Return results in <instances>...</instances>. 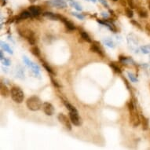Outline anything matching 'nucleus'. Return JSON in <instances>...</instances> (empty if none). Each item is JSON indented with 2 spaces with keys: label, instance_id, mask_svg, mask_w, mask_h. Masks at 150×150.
<instances>
[{
  "label": "nucleus",
  "instance_id": "29",
  "mask_svg": "<svg viewBox=\"0 0 150 150\" xmlns=\"http://www.w3.org/2000/svg\"><path fill=\"white\" fill-rule=\"evenodd\" d=\"M127 4L129 5V7H130L131 9L135 8V5H134V0H127Z\"/></svg>",
  "mask_w": 150,
  "mask_h": 150
},
{
  "label": "nucleus",
  "instance_id": "26",
  "mask_svg": "<svg viewBox=\"0 0 150 150\" xmlns=\"http://www.w3.org/2000/svg\"><path fill=\"white\" fill-rule=\"evenodd\" d=\"M72 14L73 15V16L76 17L77 18H79V20H83L84 19V16L80 13H76V12H73V13H72Z\"/></svg>",
  "mask_w": 150,
  "mask_h": 150
},
{
  "label": "nucleus",
  "instance_id": "19",
  "mask_svg": "<svg viewBox=\"0 0 150 150\" xmlns=\"http://www.w3.org/2000/svg\"><path fill=\"white\" fill-rule=\"evenodd\" d=\"M64 104H65V107L67 108V109L69 111V112H77V109H76V107H74L72 104L68 103V101H64Z\"/></svg>",
  "mask_w": 150,
  "mask_h": 150
},
{
  "label": "nucleus",
  "instance_id": "9",
  "mask_svg": "<svg viewBox=\"0 0 150 150\" xmlns=\"http://www.w3.org/2000/svg\"><path fill=\"white\" fill-rule=\"evenodd\" d=\"M0 93L3 98H8L10 95V91L3 83H0Z\"/></svg>",
  "mask_w": 150,
  "mask_h": 150
},
{
  "label": "nucleus",
  "instance_id": "41",
  "mask_svg": "<svg viewBox=\"0 0 150 150\" xmlns=\"http://www.w3.org/2000/svg\"><path fill=\"white\" fill-rule=\"evenodd\" d=\"M102 15H103L104 17H108V15L106 14V13H105V14H104V13H102Z\"/></svg>",
  "mask_w": 150,
  "mask_h": 150
},
{
  "label": "nucleus",
  "instance_id": "44",
  "mask_svg": "<svg viewBox=\"0 0 150 150\" xmlns=\"http://www.w3.org/2000/svg\"><path fill=\"white\" fill-rule=\"evenodd\" d=\"M113 1H114V2H117L118 0H113Z\"/></svg>",
  "mask_w": 150,
  "mask_h": 150
},
{
  "label": "nucleus",
  "instance_id": "23",
  "mask_svg": "<svg viewBox=\"0 0 150 150\" xmlns=\"http://www.w3.org/2000/svg\"><path fill=\"white\" fill-rule=\"evenodd\" d=\"M81 36H82V39H84L85 41L88 42V43H91V42H92L91 37H90L89 35L86 32H81Z\"/></svg>",
  "mask_w": 150,
  "mask_h": 150
},
{
  "label": "nucleus",
  "instance_id": "13",
  "mask_svg": "<svg viewBox=\"0 0 150 150\" xmlns=\"http://www.w3.org/2000/svg\"><path fill=\"white\" fill-rule=\"evenodd\" d=\"M137 12L138 15L142 17V18H147L148 17V11L146 10L145 8L144 7H137Z\"/></svg>",
  "mask_w": 150,
  "mask_h": 150
},
{
  "label": "nucleus",
  "instance_id": "4",
  "mask_svg": "<svg viewBox=\"0 0 150 150\" xmlns=\"http://www.w3.org/2000/svg\"><path fill=\"white\" fill-rule=\"evenodd\" d=\"M58 119L59 122L61 123V124L64 125L66 129H68V130H72V124H71L72 122L70 120V118L68 119V116H66L65 114L60 113L58 116Z\"/></svg>",
  "mask_w": 150,
  "mask_h": 150
},
{
  "label": "nucleus",
  "instance_id": "8",
  "mask_svg": "<svg viewBox=\"0 0 150 150\" xmlns=\"http://www.w3.org/2000/svg\"><path fill=\"white\" fill-rule=\"evenodd\" d=\"M42 109H43L44 113L46 116H53V113H54V108H53L52 104L49 102H44L43 104Z\"/></svg>",
  "mask_w": 150,
  "mask_h": 150
},
{
  "label": "nucleus",
  "instance_id": "14",
  "mask_svg": "<svg viewBox=\"0 0 150 150\" xmlns=\"http://www.w3.org/2000/svg\"><path fill=\"white\" fill-rule=\"evenodd\" d=\"M140 117H141V122H142V130H147L149 129V119L143 115L141 116Z\"/></svg>",
  "mask_w": 150,
  "mask_h": 150
},
{
  "label": "nucleus",
  "instance_id": "32",
  "mask_svg": "<svg viewBox=\"0 0 150 150\" xmlns=\"http://www.w3.org/2000/svg\"><path fill=\"white\" fill-rule=\"evenodd\" d=\"M104 43H105L107 46H109V47H114V44L112 42H111V41L106 40V41H104Z\"/></svg>",
  "mask_w": 150,
  "mask_h": 150
},
{
  "label": "nucleus",
  "instance_id": "39",
  "mask_svg": "<svg viewBox=\"0 0 150 150\" xmlns=\"http://www.w3.org/2000/svg\"><path fill=\"white\" fill-rule=\"evenodd\" d=\"M0 57H1V60H2V59H4V58H3V53H2V51L1 50V52H0Z\"/></svg>",
  "mask_w": 150,
  "mask_h": 150
},
{
  "label": "nucleus",
  "instance_id": "37",
  "mask_svg": "<svg viewBox=\"0 0 150 150\" xmlns=\"http://www.w3.org/2000/svg\"><path fill=\"white\" fill-rule=\"evenodd\" d=\"M142 52L143 53H148L149 52H148V50H147L146 49H145V47H142Z\"/></svg>",
  "mask_w": 150,
  "mask_h": 150
},
{
  "label": "nucleus",
  "instance_id": "11",
  "mask_svg": "<svg viewBox=\"0 0 150 150\" xmlns=\"http://www.w3.org/2000/svg\"><path fill=\"white\" fill-rule=\"evenodd\" d=\"M28 11L33 17L39 16L41 13V9L37 6H30L28 7Z\"/></svg>",
  "mask_w": 150,
  "mask_h": 150
},
{
  "label": "nucleus",
  "instance_id": "10",
  "mask_svg": "<svg viewBox=\"0 0 150 150\" xmlns=\"http://www.w3.org/2000/svg\"><path fill=\"white\" fill-rule=\"evenodd\" d=\"M50 4L57 8H65L67 7V4L62 0H50Z\"/></svg>",
  "mask_w": 150,
  "mask_h": 150
},
{
  "label": "nucleus",
  "instance_id": "33",
  "mask_svg": "<svg viewBox=\"0 0 150 150\" xmlns=\"http://www.w3.org/2000/svg\"><path fill=\"white\" fill-rule=\"evenodd\" d=\"M2 61H3V65H5L9 66V65H10V60H8V59H2Z\"/></svg>",
  "mask_w": 150,
  "mask_h": 150
},
{
  "label": "nucleus",
  "instance_id": "20",
  "mask_svg": "<svg viewBox=\"0 0 150 150\" xmlns=\"http://www.w3.org/2000/svg\"><path fill=\"white\" fill-rule=\"evenodd\" d=\"M41 62H42V64H43V66L45 68H46V70L48 72H50V74H52V75H54L55 74L54 72H53V71L52 70V68L50 67L49 65H48L46 62H45L44 61H43V60H41Z\"/></svg>",
  "mask_w": 150,
  "mask_h": 150
},
{
  "label": "nucleus",
  "instance_id": "7",
  "mask_svg": "<svg viewBox=\"0 0 150 150\" xmlns=\"http://www.w3.org/2000/svg\"><path fill=\"white\" fill-rule=\"evenodd\" d=\"M69 118L72 124L75 126H80L82 124L81 118L79 117L78 112H69Z\"/></svg>",
  "mask_w": 150,
  "mask_h": 150
},
{
  "label": "nucleus",
  "instance_id": "27",
  "mask_svg": "<svg viewBox=\"0 0 150 150\" xmlns=\"http://www.w3.org/2000/svg\"><path fill=\"white\" fill-rule=\"evenodd\" d=\"M127 74H128L129 78H130V79L131 80V82H134H134H137V78H136L135 76H134L133 74H131L130 72H128Z\"/></svg>",
  "mask_w": 150,
  "mask_h": 150
},
{
  "label": "nucleus",
  "instance_id": "40",
  "mask_svg": "<svg viewBox=\"0 0 150 150\" xmlns=\"http://www.w3.org/2000/svg\"><path fill=\"white\" fill-rule=\"evenodd\" d=\"M147 3H148V7H149V9L150 10V0H147Z\"/></svg>",
  "mask_w": 150,
  "mask_h": 150
},
{
  "label": "nucleus",
  "instance_id": "2",
  "mask_svg": "<svg viewBox=\"0 0 150 150\" xmlns=\"http://www.w3.org/2000/svg\"><path fill=\"white\" fill-rule=\"evenodd\" d=\"M10 95L13 101L18 104L22 103L24 98H25V95H24V92L22 91V90L16 86H14L11 88Z\"/></svg>",
  "mask_w": 150,
  "mask_h": 150
},
{
  "label": "nucleus",
  "instance_id": "35",
  "mask_svg": "<svg viewBox=\"0 0 150 150\" xmlns=\"http://www.w3.org/2000/svg\"><path fill=\"white\" fill-rule=\"evenodd\" d=\"M145 30H146V32L150 35V25H149V24H147V25H146V26H145Z\"/></svg>",
  "mask_w": 150,
  "mask_h": 150
},
{
  "label": "nucleus",
  "instance_id": "3",
  "mask_svg": "<svg viewBox=\"0 0 150 150\" xmlns=\"http://www.w3.org/2000/svg\"><path fill=\"white\" fill-rule=\"evenodd\" d=\"M18 32L22 37L28 39V43L30 44L35 45V36L34 32H33L32 31H31V30L28 29V28H18Z\"/></svg>",
  "mask_w": 150,
  "mask_h": 150
},
{
  "label": "nucleus",
  "instance_id": "42",
  "mask_svg": "<svg viewBox=\"0 0 150 150\" xmlns=\"http://www.w3.org/2000/svg\"><path fill=\"white\" fill-rule=\"evenodd\" d=\"M30 2H35L36 1V0H29Z\"/></svg>",
  "mask_w": 150,
  "mask_h": 150
},
{
  "label": "nucleus",
  "instance_id": "1",
  "mask_svg": "<svg viewBox=\"0 0 150 150\" xmlns=\"http://www.w3.org/2000/svg\"><path fill=\"white\" fill-rule=\"evenodd\" d=\"M26 105L29 110L35 112V111L39 110L43 107V102L37 96H32L27 99Z\"/></svg>",
  "mask_w": 150,
  "mask_h": 150
},
{
  "label": "nucleus",
  "instance_id": "15",
  "mask_svg": "<svg viewBox=\"0 0 150 150\" xmlns=\"http://www.w3.org/2000/svg\"><path fill=\"white\" fill-rule=\"evenodd\" d=\"M31 52H32V53L33 55L39 57V58L40 57V54H41L40 50H39V48L38 46H33L31 48Z\"/></svg>",
  "mask_w": 150,
  "mask_h": 150
},
{
  "label": "nucleus",
  "instance_id": "28",
  "mask_svg": "<svg viewBox=\"0 0 150 150\" xmlns=\"http://www.w3.org/2000/svg\"><path fill=\"white\" fill-rule=\"evenodd\" d=\"M127 107H128V109L129 111H133L134 110V104L132 101H129V102L127 103Z\"/></svg>",
  "mask_w": 150,
  "mask_h": 150
},
{
  "label": "nucleus",
  "instance_id": "24",
  "mask_svg": "<svg viewBox=\"0 0 150 150\" xmlns=\"http://www.w3.org/2000/svg\"><path fill=\"white\" fill-rule=\"evenodd\" d=\"M125 13L127 17H129V18H131L134 16V12L131 10V8H125Z\"/></svg>",
  "mask_w": 150,
  "mask_h": 150
},
{
  "label": "nucleus",
  "instance_id": "21",
  "mask_svg": "<svg viewBox=\"0 0 150 150\" xmlns=\"http://www.w3.org/2000/svg\"><path fill=\"white\" fill-rule=\"evenodd\" d=\"M1 44H2V49H3L5 51H7L9 53H10V54H12V53H13V50H12L10 48L9 45H7V43H4L3 42H1Z\"/></svg>",
  "mask_w": 150,
  "mask_h": 150
},
{
  "label": "nucleus",
  "instance_id": "30",
  "mask_svg": "<svg viewBox=\"0 0 150 150\" xmlns=\"http://www.w3.org/2000/svg\"><path fill=\"white\" fill-rule=\"evenodd\" d=\"M23 60H24V61L25 62V64L28 65V66H29V67H32V62H31L29 61V60L28 59V58H27V57H24L23 58Z\"/></svg>",
  "mask_w": 150,
  "mask_h": 150
},
{
  "label": "nucleus",
  "instance_id": "34",
  "mask_svg": "<svg viewBox=\"0 0 150 150\" xmlns=\"http://www.w3.org/2000/svg\"><path fill=\"white\" fill-rule=\"evenodd\" d=\"M99 1H100L101 3H102L106 8H109V4L107 3V2L105 1V0H99Z\"/></svg>",
  "mask_w": 150,
  "mask_h": 150
},
{
  "label": "nucleus",
  "instance_id": "31",
  "mask_svg": "<svg viewBox=\"0 0 150 150\" xmlns=\"http://www.w3.org/2000/svg\"><path fill=\"white\" fill-rule=\"evenodd\" d=\"M50 79H51V82H52V83H53V84L55 86H56V87H58V88H60V87H61V85H60L59 83H58V82H57L56 80L53 79V78L52 76H50Z\"/></svg>",
  "mask_w": 150,
  "mask_h": 150
},
{
  "label": "nucleus",
  "instance_id": "16",
  "mask_svg": "<svg viewBox=\"0 0 150 150\" xmlns=\"http://www.w3.org/2000/svg\"><path fill=\"white\" fill-rule=\"evenodd\" d=\"M109 66L114 70V72H116V73H121L122 72L121 68H119V66H118V65L116 64L115 62H111V63H109Z\"/></svg>",
  "mask_w": 150,
  "mask_h": 150
},
{
  "label": "nucleus",
  "instance_id": "22",
  "mask_svg": "<svg viewBox=\"0 0 150 150\" xmlns=\"http://www.w3.org/2000/svg\"><path fill=\"white\" fill-rule=\"evenodd\" d=\"M69 4H70L72 7L76 8L77 10H79V11H81V10H82V7H81L77 3V2H76L75 1H73V0H69Z\"/></svg>",
  "mask_w": 150,
  "mask_h": 150
},
{
  "label": "nucleus",
  "instance_id": "18",
  "mask_svg": "<svg viewBox=\"0 0 150 150\" xmlns=\"http://www.w3.org/2000/svg\"><path fill=\"white\" fill-rule=\"evenodd\" d=\"M64 24L66 27V28H68V30H70V31H72V30L76 29V26H75V25L73 23H72L71 21H69V20H66L64 22Z\"/></svg>",
  "mask_w": 150,
  "mask_h": 150
},
{
  "label": "nucleus",
  "instance_id": "25",
  "mask_svg": "<svg viewBox=\"0 0 150 150\" xmlns=\"http://www.w3.org/2000/svg\"><path fill=\"white\" fill-rule=\"evenodd\" d=\"M130 23L132 24V25H134L135 27H137V28H138L140 30H142V25H141L138 22H137L136 20H130Z\"/></svg>",
  "mask_w": 150,
  "mask_h": 150
},
{
  "label": "nucleus",
  "instance_id": "36",
  "mask_svg": "<svg viewBox=\"0 0 150 150\" xmlns=\"http://www.w3.org/2000/svg\"><path fill=\"white\" fill-rule=\"evenodd\" d=\"M119 2H120V4L123 6V7H126V5H127V2H125V0H120Z\"/></svg>",
  "mask_w": 150,
  "mask_h": 150
},
{
  "label": "nucleus",
  "instance_id": "12",
  "mask_svg": "<svg viewBox=\"0 0 150 150\" xmlns=\"http://www.w3.org/2000/svg\"><path fill=\"white\" fill-rule=\"evenodd\" d=\"M43 16L48 17V18L51 19L53 20H60L59 19V14H56L51 13V12H45L44 13H43Z\"/></svg>",
  "mask_w": 150,
  "mask_h": 150
},
{
  "label": "nucleus",
  "instance_id": "43",
  "mask_svg": "<svg viewBox=\"0 0 150 150\" xmlns=\"http://www.w3.org/2000/svg\"><path fill=\"white\" fill-rule=\"evenodd\" d=\"M91 1H92L93 2H96V0H91Z\"/></svg>",
  "mask_w": 150,
  "mask_h": 150
},
{
  "label": "nucleus",
  "instance_id": "6",
  "mask_svg": "<svg viewBox=\"0 0 150 150\" xmlns=\"http://www.w3.org/2000/svg\"><path fill=\"white\" fill-rule=\"evenodd\" d=\"M90 50H91V51L97 53L98 55H100L101 57L104 58V52H103L102 49L101 48L100 43H98V42H97V41L93 42L92 44L91 45V47H90Z\"/></svg>",
  "mask_w": 150,
  "mask_h": 150
},
{
  "label": "nucleus",
  "instance_id": "5",
  "mask_svg": "<svg viewBox=\"0 0 150 150\" xmlns=\"http://www.w3.org/2000/svg\"><path fill=\"white\" fill-rule=\"evenodd\" d=\"M130 121L134 127H136L140 124L141 117L138 116V114H137L136 111L133 110L130 112Z\"/></svg>",
  "mask_w": 150,
  "mask_h": 150
},
{
  "label": "nucleus",
  "instance_id": "17",
  "mask_svg": "<svg viewBox=\"0 0 150 150\" xmlns=\"http://www.w3.org/2000/svg\"><path fill=\"white\" fill-rule=\"evenodd\" d=\"M32 17V14L30 13V12L25 10V11H23L20 13L18 18L19 19H26V18H29V17Z\"/></svg>",
  "mask_w": 150,
  "mask_h": 150
},
{
  "label": "nucleus",
  "instance_id": "38",
  "mask_svg": "<svg viewBox=\"0 0 150 150\" xmlns=\"http://www.w3.org/2000/svg\"><path fill=\"white\" fill-rule=\"evenodd\" d=\"M6 5V1L5 0H1V6H5Z\"/></svg>",
  "mask_w": 150,
  "mask_h": 150
}]
</instances>
